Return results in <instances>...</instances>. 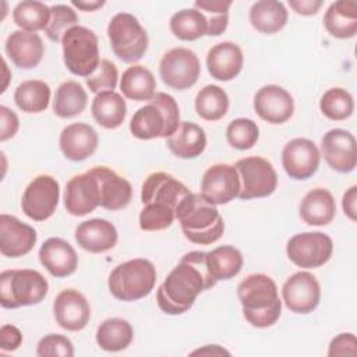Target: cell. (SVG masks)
Listing matches in <instances>:
<instances>
[{
    "mask_svg": "<svg viewBox=\"0 0 357 357\" xmlns=\"http://www.w3.org/2000/svg\"><path fill=\"white\" fill-rule=\"evenodd\" d=\"M216 284L205 262L204 251H190L170 271L156 291L159 308L169 315L188 311L198 294Z\"/></svg>",
    "mask_w": 357,
    "mask_h": 357,
    "instance_id": "6da1fadb",
    "label": "cell"
},
{
    "mask_svg": "<svg viewBox=\"0 0 357 357\" xmlns=\"http://www.w3.org/2000/svg\"><path fill=\"white\" fill-rule=\"evenodd\" d=\"M244 318L255 328H269L282 314V301L273 279L265 273H252L237 286Z\"/></svg>",
    "mask_w": 357,
    "mask_h": 357,
    "instance_id": "7a4b0ae2",
    "label": "cell"
},
{
    "mask_svg": "<svg viewBox=\"0 0 357 357\" xmlns=\"http://www.w3.org/2000/svg\"><path fill=\"white\" fill-rule=\"evenodd\" d=\"M176 219L184 237L194 244L209 245L218 241L225 231L223 218L216 205L208 202L201 192H190L180 202Z\"/></svg>",
    "mask_w": 357,
    "mask_h": 357,
    "instance_id": "3957f363",
    "label": "cell"
},
{
    "mask_svg": "<svg viewBox=\"0 0 357 357\" xmlns=\"http://www.w3.org/2000/svg\"><path fill=\"white\" fill-rule=\"evenodd\" d=\"M180 110L176 99L165 92H156L139 107L130 120V131L138 139L169 138L180 124Z\"/></svg>",
    "mask_w": 357,
    "mask_h": 357,
    "instance_id": "277c9868",
    "label": "cell"
},
{
    "mask_svg": "<svg viewBox=\"0 0 357 357\" xmlns=\"http://www.w3.org/2000/svg\"><path fill=\"white\" fill-rule=\"evenodd\" d=\"M156 283V269L145 258H134L117 265L109 275L107 286L120 301H137L148 296Z\"/></svg>",
    "mask_w": 357,
    "mask_h": 357,
    "instance_id": "5b68a950",
    "label": "cell"
},
{
    "mask_svg": "<svg viewBox=\"0 0 357 357\" xmlns=\"http://www.w3.org/2000/svg\"><path fill=\"white\" fill-rule=\"evenodd\" d=\"M47 291V280L35 269H11L0 275V304L3 308L14 310L39 304Z\"/></svg>",
    "mask_w": 357,
    "mask_h": 357,
    "instance_id": "8992f818",
    "label": "cell"
},
{
    "mask_svg": "<svg viewBox=\"0 0 357 357\" xmlns=\"http://www.w3.org/2000/svg\"><path fill=\"white\" fill-rule=\"evenodd\" d=\"M63 60L68 71L78 77H89L100 63L96 33L82 25L70 28L63 39Z\"/></svg>",
    "mask_w": 357,
    "mask_h": 357,
    "instance_id": "52a82bcc",
    "label": "cell"
},
{
    "mask_svg": "<svg viewBox=\"0 0 357 357\" xmlns=\"http://www.w3.org/2000/svg\"><path fill=\"white\" fill-rule=\"evenodd\" d=\"M110 47L123 63H137L148 49V33L130 13H117L107 25Z\"/></svg>",
    "mask_w": 357,
    "mask_h": 357,
    "instance_id": "ba28073f",
    "label": "cell"
},
{
    "mask_svg": "<svg viewBox=\"0 0 357 357\" xmlns=\"http://www.w3.org/2000/svg\"><path fill=\"white\" fill-rule=\"evenodd\" d=\"M238 180V197L243 201L264 198L273 194L278 185V174L269 160L262 156H247L234 165Z\"/></svg>",
    "mask_w": 357,
    "mask_h": 357,
    "instance_id": "9c48e42d",
    "label": "cell"
},
{
    "mask_svg": "<svg viewBox=\"0 0 357 357\" xmlns=\"http://www.w3.org/2000/svg\"><path fill=\"white\" fill-rule=\"evenodd\" d=\"M201 64L198 56L187 47H174L166 52L159 63V75L169 88L184 91L195 85Z\"/></svg>",
    "mask_w": 357,
    "mask_h": 357,
    "instance_id": "30bf717a",
    "label": "cell"
},
{
    "mask_svg": "<svg viewBox=\"0 0 357 357\" xmlns=\"http://www.w3.org/2000/svg\"><path fill=\"white\" fill-rule=\"evenodd\" d=\"M333 252L332 238L322 231L294 234L286 245L289 259L298 268L314 269L325 265Z\"/></svg>",
    "mask_w": 357,
    "mask_h": 357,
    "instance_id": "8fae6325",
    "label": "cell"
},
{
    "mask_svg": "<svg viewBox=\"0 0 357 357\" xmlns=\"http://www.w3.org/2000/svg\"><path fill=\"white\" fill-rule=\"evenodd\" d=\"M60 199V185L49 174L36 176L21 198L22 212L32 220L43 222L53 216Z\"/></svg>",
    "mask_w": 357,
    "mask_h": 357,
    "instance_id": "7c38bea8",
    "label": "cell"
},
{
    "mask_svg": "<svg viewBox=\"0 0 357 357\" xmlns=\"http://www.w3.org/2000/svg\"><path fill=\"white\" fill-rule=\"evenodd\" d=\"M282 297L284 305L291 312L310 314L319 304L321 286L312 273L300 271L284 282L282 286Z\"/></svg>",
    "mask_w": 357,
    "mask_h": 357,
    "instance_id": "4fadbf2b",
    "label": "cell"
},
{
    "mask_svg": "<svg viewBox=\"0 0 357 357\" xmlns=\"http://www.w3.org/2000/svg\"><path fill=\"white\" fill-rule=\"evenodd\" d=\"M321 162V152L314 141L308 138H294L282 151V165L286 174L294 180L312 177Z\"/></svg>",
    "mask_w": 357,
    "mask_h": 357,
    "instance_id": "5bb4252c",
    "label": "cell"
},
{
    "mask_svg": "<svg viewBox=\"0 0 357 357\" xmlns=\"http://www.w3.org/2000/svg\"><path fill=\"white\" fill-rule=\"evenodd\" d=\"M240 180L234 166L212 165L202 176L201 195L213 205H225L238 197Z\"/></svg>",
    "mask_w": 357,
    "mask_h": 357,
    "instance_id": "9a60e30c",
    "label": "cell"
},
{
    "mask_svg": "<svg viewBox=\"0 0 357 357\" xmlns=\"http://www.w3.org/2000/svg\"><path fill=\"white\" fill-rule=\"evenodd\" d=\"M321 153L332 170L350 173L357 165L356 138L347 130L332 128L321 139Z\"/></svg>",
    "mask_w": 357,
    "mask_h": 357,
    "instance_id": "2e32d148",
    "label": "cell"
},
{
    "mask_svg": "<svg viewBox=\"0 0 357 357\" xmlns=\"http://www.w3.org/2000/svg\"><path fill=\"white\" fill-rule=\"evenodd\" d=\"M64 208L73 216H85L100 206L99 184L95 174L88 170L71 177L64 190Z\"/></svg>",
    "mask_w": 357,
    "mask_h": 357,
    "instance_id": "e0dca14e",
    "label": "cell"
},
{
    "mask_svg": "<svg viewBox=\"0 0 357 357\" xmlns=\"http://www.w3.org/2000/svg\"><path fill=\"white\" fill-rule=\"evenodd\" d=\"M191 191L176 177L165 172L151 173L142 183L141 201L142 204H160L177 211L180 202Z\"/></svg>",
    "mask_w": 357,
    "mask_h": 357,
    "instance_id": "ac0fdd59",
    "label": "cell"
},
{
    "mask_svg": "<svg viewBox=\"0 0 357 357\" xmlns=\"http://www.w3.org/2000/svg\"><path fill=\"white\" fill-rule=\"evenodd\" d=\"M255 113L271 124L286 123L294 113L293 96L279 85H265L254 96Z\"/></svg>",
    "mask_w": 357,
    "mask_h": 357,
    "instance_id": "d6986e66",
    "label": "cell"
},
{
    "mask_svg": "<svg viewBox=\"0 0 357 357\" xmlns=\"http://www.w3.org/2000/svg\"><path fill=\"white\" fill-rule=\"evenodd\" d=\"M53 314L60 328L77 332L88 325L91 307L78 290L66 289L56 296L53 301Z\"/></svg>",
    "mask_w": 357,
    "mask_h": 357,
    "instance_id": "ffe728a7",
    "label": "cell"
},
{
    "mask_svg": "<svg viewBox=\"0 0 357 357\" xmlns=\"http://www.w3.org/2000/svg\"><path fill=\"white\" fill-rule=\"evenodd\" d=\"M36 230L17 219L3 213L0 216V252L8 258L26 255L36 244Z\"/></svg>",
    "mask_w": 357,
    "mask_h": 357,
    "instance_id": "44dd1931",
    "label": "cell"
},
{
    "mask_svg": "<svg viewBox=\"0 0 357 357\" xmlns=\"http://www.w3.org/2000/svg\"><path fill=\"white\" fill-rule=\"evenodd\" d=\"M99 184L100 206L107 211H120L126 208L132 198V187L130 181L119 176L114 170L106 166L89 169Z\"/></svg>",
    "mask_w": 357,
    "mask_h": 357,
    "instance_id": "7402d4cb",
    "label": "cell"
},
{
    "mask_svg": "<svg viewBox=\"0 0 357 357\" xmlns=\"http://www.w3.org/2000/svg\"><path fill=\"white\" fill-rule=\"evenodd\" d=\"M40 265L54 278H67L77 271L78 257L70 243L60 237L47 238L39 248Z\"/></svg>",
    "mask_w": 357,
    "mask_h": 357,
    "instance_id": "603a6c76",
    "label": "cell"
},
{
    "mask_svg": "<svg viewBox=\"0 0 357 357\" xmlns=\"http://www.w3.org/2000/svg\"><path fill=\"white\" fill-rule=\"evenodd\" d=\"M98 132L86 123H73L63 128L59 146L71 162H82L92 156L98 148Z\"/></svg>",
    "mask_w": 357,
    "mask_h": 357,
    "instance_id": "cb8c5ba5",
    "label": "cell"
},
{
    "mask_svg": "<svg viewBox=\"0 0 357 357\" xmlns=\"http://www.w3.org/2000/svg\"><path fill=\"white\" fill-rule=\"evenodd\" d=\"M4 50L18 68L31 70L40 63L45 53V45L38 33L20 29L7 36Z\"/></svg>",
    "mask_w": 357,
    "mask_h": 357,
    "instance_id": "d4e9b609",
    "label": "cell"
},
{
    "mask_svg": "<svg viewBox=\"0 0 357 357\" xmlns=\"http://www.w3.org/2000/svg\"><path fill=\"white\" fill-rule=\"evenodd\" d=\"M77 244L92 254H102L112 250L119 240L117 229L106 219H89L75 229Z\"/></svg>",
    "mask_w": 357,
    "mask_h": 357,
    "instance_id": "484cf974",
    "label": "cell"
},
{
    "mask_svg": "<svg viewBox=\"0 0 357 357\" xmlns=\"http://www.w3.org/2000/svg\"><path fill=\"white\" fill-rule=\"evenodd\" d=\"M243 52L234 42L216 43L206 54L208 71L218 81L234 79L243 68Z\"/></svg>",
    "mask_w": 357,
    "mask_h": 357,
    "instance_id": "4316f807",
    "label": "cell"
},
{
    "mask_svg": "<svg viewBox=\"0 0 357 357\" xmlns=\"http://www.w3.org/2000/svg\"><path fill=\"white\" fill-rule=\"evenodd\" d=\"M170 152L180 159L198 158L206 148V135L204 128L191 121H181L177 130L166 138Z\"/></svg>",
    "mask_w": 357,
    "mask_h": 357,
    "instance_id": "83f0119b",
    "label": "cell"
},
{
    "mask_svg": "<svg viewBox=\"0 0 357 357\" xmlns=\"http://www.w3.org/2000/svg\"><path fill=\"white\" fill-rule=\"evenodd\" d=\"M336 215V202L326 188L308 191L300 204V216L310 226H326Z\"/></svg>",
    "mask_w": 357,
    "mask_h": 357,
    "instance_id": "f1b7e54d",
    "label": "cell"
},
{
    "mask_svg": "<svg viewBox=\"0 0 357 357\" xmlns=\"http://www.w3.org/2000/svg\"><path fill=\"white\" fill-rule=\"evenodd\" d=\"M324 25L333 38H353L357 33V3L351 0L332 3L324 15Z\"/></svg>",
    "mask_w": 357,
    "mask_h": 357,
    "instance_id": "f546056e",
    "label": "cell"
},
{
    "mask_svg": "<svg viewBox=\"0 0 357 357\" xmlns=\"http://www.w3.org/2000/svg\"><path fill=\"white\" fill-rule=\"evenodd\" d=\"M91 112L93 120L99 126L107 130H114L123 124L127 114V105L120 93L105 91L95 95Z\"/></svg>",
    "mask_w": 357,
    "mask_h": 357,
    "instance_id": "4dcf8cb0",
    "label": "cell"
},
{
    "mask_svg": "<svg viewBox=\"0 0 357 357\" xmlns=\"http://www.w3.org/2000/svg\"><path fill=\"white\" fill-rule=\"evenodd\" d=\"M250 22L261 33H276L287 24V10L282 1L261 0L250 8Z\"/></svg>",
    "mask_w": 357,
    "mask_h": 357,
    "instance_id": "1f68e13d",
    "label": "cell"
},
{
    "mask_svg": "<svg viewBox=\"0 0 357 357\" xmlns=\"http://www.w3.org/2000/svg\"><path fill=\"white\" fill-rule=\"evenodd\" d=\"M156 89V79L145 66L134 64L128 67L120 79V91L127 99L144 102L151 100Z\"/></svg>",
    "mask_w": 357,
    "mask_h": 357,
    "instance_id": "d6a6232c",
    "label": "cell"
},
{
    "mask_svg": "<svg viewBox=\"0 0 357 357\" xmlns=\"http://www.w3.org/2000/svg\"><path fill=\"white\" fill-rule=\"evenodd\" d=\"M205 262L208 272L216 282L227 280L241 271L243 255L233 245H220L205 252Z\"/></svg>",
    "mask_w": 357,
    "mask_h": 357,
    "instance_id": "836d02e7",
    "label": "cell"
},
{
    "mask_svg": "<svg viewBox=\"0 0 357 357\" xmlns=\"http://www.w3.org/2000/svg\"><path fill=\"white\" fill-rule=\"evenodd\" d=\"M88 103L84 86L77 81H66L59 85L53 99V112L60 119H71L81 114Z\"/></svg>",
    "mask_w": 357,
    "mask_h": 357,
    "instance_id": "e575fe53",
    "label": "cell"
},
{
    "mask_svg": "<svg viewBox=\"0 0 357 357\" xmlns=\"http://www.w3.org/2000/svg\"><path fill=\"white\" fill-rule=\"evenodd\" d=\"M134 337L132 326L123 318H109L96 329V343L106 351H120L127 349Z\"/></svg>",
    "mask_w": 357,
    "mask_h": 357,
    "instance_id": "d590c367",
    "label": "cell"
},
{
    "mask_svg": "<svg viewBox=\"0 0 357 357\" xmlns=\"http://www.w3.org/2000/svg\"><path fill=\"white\" fill-rule=\"evenodd\" d=\"M14 102L25 113L45 112L50 102V86L42 79L24 81L14 92Z\"/></svg>",
    "mask_w": 357,
    "mask_h": 357,
    "instance_id": "8d00e7d4",
    "label": "cell"
},
{
    "mask_svg": "<svg viewBox=\"0 0 357 357\" xmlns=\"http://www.w3.org/2000/svg\"><path fill=\"white\" fill-rule=\"evenodd\" d=\"M172 33L180 40L191 42L206 35L208 24L204 14L197 8H184L174 13L169 22Z\"/></svg>",
    "mask_w": 357,
    "mask_h": 357,
    "instance_id": "74e56055",
    "label": "cell"
},
{
    "mask_svg": "<svg viewBox=\"0 0 357 357\" xmlns=\"http://www.w3.org/2000/svg\"><path fill=\"white\" fill-rule=\"evenodd\" d=\"M229 110V96L218 85L204 86L195 96V112L206 121L220 120Z\"/></svg>",
    "mask_w": 357,
    "mask_h": 357,
    "instance_id": "f35d334b",
    "label": "cell"
},
{
    "mask_svg": "<svg viewBox=\"0 0 357 357\" xmlns=\"http://www.w3.org/2000/svg\"><path fill=\"white\" fill-rule=\"evenodd\" d=\"M13 20L22 31H45L50 21V7L42 1L24 0L14 7Z\"/></svg>",
    "mask_w": 357,
    "mask_h": 357,
    "instance_id": "ab89813d",
    "label": "cell"
},
{
    "mask_svg": "<svg viewBox=\"0 0 357 357\" xmlns=\"http://www.w3.org/2000/svg\"><path fill=\"white\" fill-rule=\"evenodd\" d=\"M319 109L322 114L329 120H346L353 114L354 110L353 96L344 88H331L322 95L319 100Z\"/></svg>",
    "mask_w": 357,
    "mask_h": 357,
    "instance_id": "60d3db41",
    "label": "cell"
},
{
    "mask_svg": "<svg viewBox=\"0 0 357 357\" xmlns=\"http://www.w3.org/2000/svg\"><path fill=\"white\" fill-rule=\"evenodd\" d=\"M231 1L223 0H209V1H195L194 8L199 10L208 24V36H218L223 33L229 24V8Z\"/></svg>",
    "mask_w": 357,
    "mask_h": 357,
    "instance_id": "b9f144b4",
    "label": "cell"
},
{
    "mask_svg": "<svg viewBox=\"0 0 357 357\" xmlns=\"http://www.w3.org/2000/svg\"><path fill=\"white\" fill-rule=\"evenodd\" d=\"M259 138V128L257 123L251 119L238 117L229 123L226 128V139L227 142L238 149L245 151L251 149Z\"/></svg>",
    "mask_w": 357,
    "mask_h": 357,
    "instance_id": "7bdbcfd3",
    "label": "cell"
},
{
    "mask_svg": "<svg viewBox=\"0 0 357 357\" xmlns=\"http://www.w3.org/2000/svg\"><path fill=\"white\" fill-rule=\"evenodd\" d=\"M78 15L67 4H54L50 7V21L45 29L46 36L52 42H61L64 33L78 25Z\"/></svg>",
    "mask_w": 357,
    "mask_h": 357,
    "instance_id": "ee69618b",
    "label": "cell"
},
{
    "mask_svg": "<svg viewBox=\"0 0 357 357\" xmlns=\"http://www.w3.org/2000/svg\"><path fill=\"white\" fill-rule=\"evenodd\" d=\"M176 220V212L160 204H145L139 212V227L144 231H159L170 227Z\"/></svg>",
    "mask_w": 357,
    "mask_h": 357,
    "instance_id": "f6af8a7d",
    "label": "cell"
},
{
    "mask_svg": "<svg viewBox=\"0 0 357 357\" xmlns=\"http://www.w3.org/2000/svg\"><path fill=\"white\" fill-rule=\"evenodd\" d=\"M119 70L114 63L107 59H100L96 70L86 77V85L91 92L100 93L105 91H113L117 86Z\"/></svg>",
    "mask_w": 357,
    "mask_h": 357,
    "instance_id": "bcb514c9",
    "label": "cell"
},
{
    "mask_svg": "<svg viewBox=\"0 0 357 357\" xmlns=\"http://www.w3.org/2000/svg\"><path fill=\"white\" fill-rule=\"evenodd\" d=\"M36 356L39 357H73L74 356V346L71 340L59 333H50L43 336L36 346Z\"/></svg>",
    "mask_w": 357,
    "mask_h": 357,
    "instance_id": "7dc6e473",
    "label": "cell"
},
{
    "mask_svg": "<svg viewBox=\"0 0 357 357\" xmlns=\"http://www.w3.org/2000/svg\"><path fill=\"white\" fill-rule=\"evenodd\" d=\"M357 354V340L353 333H339L335 336L328 349V356H356Z\"/></svg>",
    "mask_w": 357,
    "mask_h": 357,
    "instance_id": "c3c4849f",
    "label": "cell"
},
{
    "mask_svg": "<svg viewBox=\"0 0 357 357\" xmlns=\"http://www.w3.org/2000/svg\"><path fill=\"white\" fill-rule=\"evenodd\" d=\"M20 127L17 114L7 106H0V141L4 142L13 138Z\"/></svg>",
    "mask_w": 357,
    "mask_h": 357,
    "instance_id": "681fc988",
    "label": "cell"
},
{
    "mask_svg": "<svg viewBox=\"0 0 357 357\" xmlns=\"http://www.w3.org/2000/svg\"><path fill=\"white\" fill-rule=\"evenodd\" d=\"M22 343V333L14 325H3L0 328V349L3 351H14Z\"/></svg>",
    "mask_w": 357,
    "mask_h": 357,
    "instance_id": "f907efd6",
    "label": "cell"
},
{
    "mask_svg": "<svg viewBox=\"0 0 357 357\" xmlns=\"http://www.w3.org/2000/svg\"><path fill=\"white\" fill-rule=\"evenodd\" d=\"M290 8L298 15H315L322 6L321 0H289Z\"/></svg>",
    "mask_w": 357,
    "mask_h": 357,
    "instance_id": "816d5d0a",
    "label": "cell"
},
{
    "mask_svg": "<svg viewBox=\"0 0 357 357\" xmlns=\"http://www.w3.org/2000/svg\"><path fill=\"white\" fill-rule=\"evenodd\" d=\"M356 204H357V185H351L342 198V208L344 215L350 220H356Z\"/></svg>",
    "mask_w": 357,
    "mask_h": 357,
    "instance_id": "f5cc1de1",
    "label": "cell"
},
{
    "mask_svg": "<svg viewBox=\"0 0 357 357\" xmlns=\"http://www.w3.org/2000/svg\"><path fill=\"white\" fill-rule=\"evenodd\" d=\"M191 354H212V356H222V354H226V356H229L230 353H229L227 350H225L223 347H220L219 344H206V346L202 347V349L194 350Z\"/></svg>",
    "mask_w": 357,
    "mask_h": 357,
    "instance_id": "db71d44e",
    "label": "cell"
},
{
    "mask_svg": "<svg viewBox=\"0 0 357 357\" xmlns=\"http://www.w3.org/2000/svg\"><path fill=\"white\" fill-rule=\"evenodd\" d=\"M71 4L82 11H95L98 8H100L102 6H105V1H81V0H73Z\"/></svg>",
    "mask_w": 357,
    "mask_h": 357,
    "instance_id": "11a10c76",
    "label": "cell"
}]
</instances>
